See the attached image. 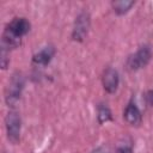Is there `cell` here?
<instances>
[{
  "mask_svg": "<svg viewBox=\"0 0 153 153\" xmlns=\"http://www.w3.org/2000/svg\"><path fill=\"white\" fill-rule=\"evenodd\" d=\"M6 136L10 143L18 145L20 142L22 134V117L16 109H11L5 116Z\"/></svg>",
  "mask_w": 153,
  "mask_h": 153,
  "instance_id": "cell-4",
  "label": "cell"
},
{
  "mask_svg": "<svg viewBox=\"0 0 153 153\" xmlns=\"http://www.w3.org/2000/svg\"><path fill=\"white\" fill-rule=\"evenodd\" d=\"M145 102L148 106L153 108V88L148 90L146 93H145Z\"/></svg>",
  "mask_w": 153,
  "mask_h": 153,
  "instance_id": "cell-13",
  "label": "cell"
},
{
  "mask_svg": "<svg viewBox=\"0 0 153 153\" xmlns=\"http://www.w3.org/2000/svg\"><path fill=\"white\" fill-rule=\"evenodd\" d=\"M112 121V111L106 103H99L97 105V122L102 126Z\"/></svg>",
  "mask_w": 153,
  "mask_h": 153,
  "instance_id": "cell-9",
  "label": "cell"
},
{
  "mask_svg": "<svg viewBox=\"0 0 153 153\" xmlns=\"http://www.w3.org/2000/svg\"><path fill=\"white\" fill-rule=\"evenodd\" d=\"M24 86H25V78L23 73L14 72L11 75L5 91V103L8 108L14 109L17 106V104L22 98Z\"/></svg>",
  "mask_w": 153,
  "mask_h": 153,
  "instance_id": "cell-2",
  "label": "cell"
},
{
  "mask_svg": "<svg viewBox=\"0 0 153 153\" xmlns=\"http://www.w3.org/2000/svg\"><path fill=\"white\" fill-rule=\"evenodd\" d=\"M31 30V23L25 17H14L5 26L1 36V45L12 50L22 44V39Z\"/></svg>",
  "mask_w": 153,
  "mask_h": 153,
  "instance_id": "cell-1",
  "label": "cell"
},
{
  "mask_svg": "<svg viewBox=\"0 0 153 153\" xmlns=\"http://www.w3.org/2000/svg\"><path fill=\"white\" fill-rule=\"evenodd\" d=\"M10 49H7L6 47L1 45V51H0V65L1 68L5 71L7 69L8 65H10Z\"/></svg>",
  "mask_w": 153,
  "mask_h": 153,
  "instance_id": "cell-11",
  "label": "cell"
},
{
  "mask_svg": "<svg viewBox=\"0 0 153 153\" xmlns=\"http://www.w3.org/2000/svg\"><path fill=\"white\" fill-rule=\"evenodd\" d=\"M55 54H56L55 47L53 44H48L32 55L31 62H32V65H35L37 67H45L51 62Z\"/></svg>",
  "mask_w": 153,
  "mask_h": 153,
  "instance_id": "cell-7",
  "label": "cell"
},
{
  "mask_svg": "<svg viewBox=\"0 0 153 153\" xmlns=\"http://www.w3.org/2000/svg\"><path fill=\"white\" fill-rule=\"evenodd\" d=\"M102 85L106 93L114 94L120 86V74L114 67H106L102 75Z\"/></svg>",
  "mask_w": 153,
  "mask_h": 153,
  "instance_id": "cell-6",
  "label": "cell"
},
{
  "mask_svg": "<svg viewBox=\"0 0 153 153\" xmlns=\"http://www.w3.org/2000/svg\"><path fill=\"white\" fill-rule=\"evenodd\" d=\"M91 153H110L109 149L104 146H99V147H96L94 149L91 151Z\"/></svg>",
  "mask_w": 153,
  "mask_h": 153,
  "instance_id": "cell-14",
  "label": "cell"
},
{
  "mask_svg": "<svg viewBox=\"0 0 153 153\" xmlns=\"http://www.w3.org/2000/svg\"><path fill=\"white\" fill-rule=\"evenodd\" d=\"M90 27H91V16L87 11H81L74 19L71 38L78 43L84 42L88 35Z\"/></svg>",
  "mask_w": 153,
  "mask_h": 153,
  "instance_id": "cell-5",
  "label": "cell"
},
{
  "mask_svg": "<svg viewBox=\"0 0 153 153\" xmlns=\"http://www.w3.org/2000/svg\"><path fill=\"white\" fill-rule=\"evenodd\" d=\"M116 153H133V142L130 140H124V142H121L117 146Z\"/></svg>",
  "mask_w": 153,
  "mask_h": 153,
  "instance_id": "cell-12",
  "label": "cell"
},
{
  "mask_svg": "<svg viewBox=\"0 0 153 153\" xmlns=\"http://www.w3.org/2000/svg\"><path fill=\"white\" fill-rule=\"evenodd\" d=\"M135 5V1L134 0H116V1H112L111 2V7L114 10V12L117 14V16H124L127 14L131 7Z\"/></svg>",
  "mask_w": 153,
  "mask_h": 153,
  "instance_id": "cell-10",
  "label": "cell"
},
{
  "mask_svg": "<svg viewBox=\"0 0 153 153\" xmlns=\"http://www.w3.org/2000/svg\"><path fill=\"white\" fill-rule=\"evenodd\" d=\"M123 118L131 127H139L141 124V122H142L141 111L133 100H130L126 105L124 111H123Z\"/></svg>",
  "mask_w": 153,
  "mask_h": 153,
  "instance_id": "cell-8",
  "label": "cell"
},
{
  "mask_svg": "<svg viewBox=\"0 0 153 153\" xmlns=\"http://www.w3.org/2000/svg\"><path fill=\"white\" fill-rule=\"evenodd\" d=\"M153 53L148 44H143L137 48V50L133 54H130L127 57L126 67L130 72H136L142 68H145L152 60Z\"/></svg>",
  "mask_w": 153,
  "mask_h": 153,
  "instance_id": "cell-3",
  "label": "cell"
}]
</instances>
